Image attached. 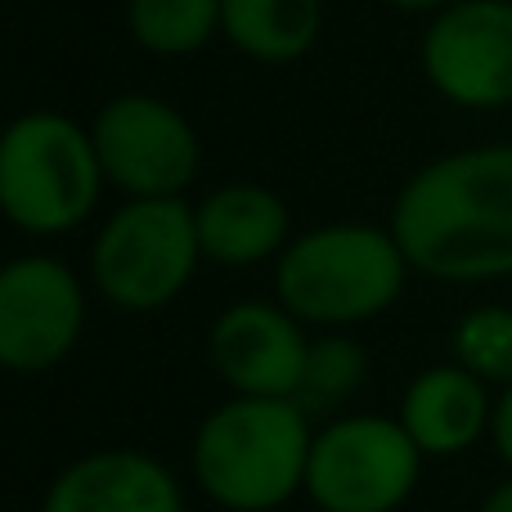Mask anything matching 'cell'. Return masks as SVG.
<instances>
[{"label":"cell","instance_id":"obj_1","mask_svg":"<svg viewBox=\"0 0 512 512\" xmlns=\"http://www.w3.org/2000/svg\"><path fill=\"white\" fill-rule=\"evenodd\" d=\"M409 270L441 283L512 279V140L423 162L387 216Z\"/></svg>","mask_w":512,"mask_h":512},{"label":"cell","instance_id":"obj_2","mask_svg":"<svg viewBox=\"0 0 512 512\" xmlns=\"http://www.w3.org/2000/svg\"><path fill=\"white\" fill-rule=\"evenodd\" d=\"M310 445L315 427L297 400L234 396L198 423L189 472L221 512H274L306 495Z\"/></svg>","mask_w":512,"mask_h":512},{"label":"cell","instance_id":"obj_3","mask_svg":"<svg viewBox=\"0 0 512 512\" xmlns=\"http://www.w3.org/2000/svg\"><path fill=\"white\" fill-rule=\"evenodd\" d=\"M409 274L391 225L328 221L279 252L274 292L306 328H355L387 315L405 297Z\"/></svg>","mask_w":512,"mask_h":512},{"label":"cell","instance_id":"obj_4","mask_svg":"<svg viewBox=\"0 0 512 512\" xmlns=\"http://www.w3.org/2000/svg\"><path fill=\"white\" fill-rule=\"evenodd\" d=\"M104 185L90 126L54 108H27L0 126V216L18 234L59 239L81 230Z\"/></svg>","mask_w":512,"mask_h":512},{"label":"cell","instance_id":"obj_5","mask_svg":"<svg viewBox=\"0 0 512 512\" xmlns=\"http://www.w3.org/2000/svg\"><path fill=\"white\" fill-rule=\"evenodd\" d=\"M198 265L203 243L185 198H126L90 243V283L126 315H153L171 306Z\"/></svg>","mask_w":512,"mask_h":512},{"label":"cell","instance_id":"obj_6","mask_svg":"<svg viewBox=\"0 0 512 512\" xmlns=\"http://www.w3.org/2000/svg\"><path fill=\"white\" fill-rule=\"evenodd\" d=\"M427 454L387 414H342L310 445L306 499L319 512H400L423 481Z\"/></svg>","mask_w":512,"mask_h":512},{"label":"cell","instance_id":"obj_7","mask_svg":"<svg viewBox=\"0 0 512 512\" xmlns=\"http://www.w3.org/2000/svg\"><path fill=\"white\" fill-rule=\"evenodd\" d=\"M104 180L126 198H185L203 167L194 122L162 95L126 90L90 117Z\"/></svg>","mask_w":512,"mask_h":512},{"label":"cell","instance_id":"obj_8","mask_svg":"<svg viewBox=\"0 0 512 512\" xmlns=\"http://www.w3.org/2000/svg\"><path fill=\"white\" fill-rule=\"evenodd\" d=\"M86 333V283L59 256H14L0 265V369L50 373Z\"/></svg>","mask_w":512,"mask_h":512},{"label":"cell","instance_id":"obj_9","mask_svg":"<svg viewBox=\"0 0 512 512\" xmlns=\"http://www.w3.org/2000/svg\"><path fill=\"white\" fill-rule=\"evenodd\" d=\"M418 68L454 108H512V0H454L427 18Z\"/></svg>","mask_w":512,"mask_h":512},{"label":"cell","instance_id":"obj_10","mask_svg":"<svg viewBox=\"0 0 512 512\" xmlns=\"http://www.w3.org/2000/svg\"><path fill=\"white\" fill-rule=\"evenodd\" d=\"M310 333L279 301H234L207 328V364L234 396L297 400Z\"/></svg>","mask_w":512,"mask_h":512},{"label":"cell","instance_id":"obj_11","mask_svg":"<svg viewBox=\"0 0 512 512\" xmlns=\"http://www.w3.org/2000/svg\"><path fill=\"white\" fill-rule=\"evenodd\" d=\"M41 512H185V490L153 454L95 450L54 472Z\"/></svg>","mask_w":512,"mask_h":512},{"label":"cell","instance_id":"obj_12","mask_svg":"<svg viewBox=\"0 0 512 512\" xmlns=\"http://www.w3.org/2000/svg\"><path fill=\"white\" fill-rule=\"evenodd\" d=\"M396 418L427 459H459L472 445L490 441L495 396L477 373L450 360L409 378Z\"/></svg>","mask_w":512,"mask_h":512},{"label":"cell","instance_id":"obj_13","mask_svg":"<svg viewBox=\"0 0 512 512\" xmlns=\"http://www.w3.org/2000/svg\"><path fill=\"white\" fill-rule=\"evenodd\" d=\"M203 261L225 270H252L261 261H279L292 243V212L270 185L256 180H230L216 185L194 207Z\"/></svg>","mask_w":512,"mask_h":512},{"label":"cell","instance_id":"obj_14","mask_svg":"<svg viewBox=\"0 0 512 512\" xmlns=\"http://www.w3.org/2000/svg\"><path fill=\"white\" fill-rule=\"evenodd\" d=\"M324 32V0H221V36L252 63H297Z\"/></svg>","mask_w":512,"mask_h":512},{"label":"cell","instance_id":"obj_15","mask_svg":"<svg viewBox=\"0 0 512 512\" xmlns=\"http://www.w3.org/2000/svg\"><path fill=\"white\" fill-rule=\"evenodd\" d=\"M126 32L144 54L189 59L221 36V0H126Z\"/></svg>","mask_w":512,"mask_h":512},{"label":"cell","instance_id":"obj_16","mask_svg":"<svg viewBox=\"0 0 512 512\" xmlns=\"http://www.w3.org/2000/svg\"><path fill=\"white\" fill-rule=\"evenodd\" d=\"M364 382H369V351L351 333L328 328V333L310 337L297 405L306 414H328V409L346 405L351 396H360Z\"/></svg>","mask_w":512,"mask_h":512},{"label":"cell","instance_id":"obj_17","mask_svg":"<svg viewBox=\"0 0 512 512\" xmlns=\"http://www.w3.org/2000/svg\"><path fill=\"white\" fill-rule=\"evenodd\" d=\"M450 355L486 387H512V306L486 301V306L463 310L454 319Z\"/></svg>","mask_w":512,"mask_h":512},{"label":"cell","instance_id":"obj_18","mask_svg":"<svg viewBox=\"0 0 512 512\" xmlns=\"http://www.w3.org/2000/svg\"><path fill=\"white\" fill-rule=\"evenodd\" d=\"M490 445L504 459V468L512 472V387H504L495 396V423H490Z\"/></svg>","mask_w":512,"mask_h":512},{"label":"cell","instance_id":"obj_19","mask_svg":"<svg viewBox=\"0 0 512 512\" xmlns=\"http://www.w3.org/2000/svg\"><path fill=\"white\" fill-rule=\"evenodd\" d=\"M396 14H409V18H436L445 5H454V0H387Z\"/></svg>","mask_w":512,"mask_h":512},{"label":"cell","instance_id":"obj_20","mask_svg":"<svg viewBox=\"0 0 512 512\" xmlns=\"http://www.w3.org/2000/svg\"><path fill=\"white\" fill-rule=\"evenodd\" d=\"M477 512H512V472L499 481V486H490V495L481 499Z\"/></svg>","mask_w":512,"mask_h":512}]
</instances>
